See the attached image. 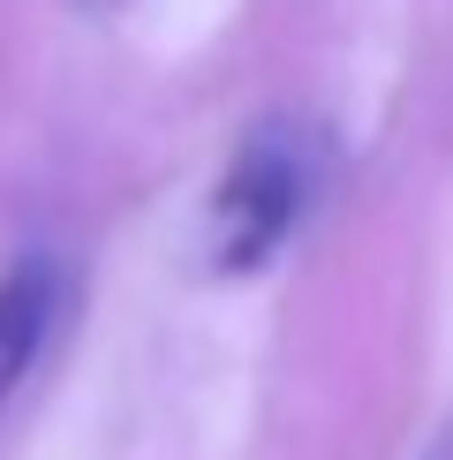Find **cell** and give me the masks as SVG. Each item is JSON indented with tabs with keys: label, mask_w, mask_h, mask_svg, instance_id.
Segmentation results:
<instances>
[{
	"label": "cell",
	"mask_w": 453,
	"mask_h": 460,
	"mask_svg": "<svg viewBox=\"0 0 453 460\" xmlns=\"http://www.w3.org/2000/svg\"><path fill=\"white\" fill-rule=\"evenodd\" d=\"M302 204H310V166L288 128H257L250 144L226 159L219 197H212V264L219 272H257L280 242L295 234Z\"/></svg>",
	"instance_id": "6da1fadb"
},
{
	"label": "cell",
	"mask_w": 453,
	"mask_h": 460,
	"mask_svg": "<svg viewBox=\"0 0 453 460\" xmlns=\"http://www.w3.org/2000/svg\"><path fill=\"white\" fill-rule=\"evenodd\" d=\"M46 324H53V272L31 257V264H15V272L0 279V408H8L15 385H23Z\"/></svg>",
	"instance_id": "7a4b0ae2"
}]
</instances>
